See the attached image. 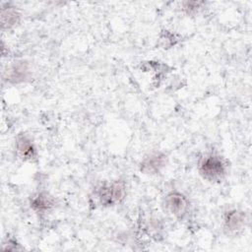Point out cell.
Returning <instances> with one entry per match:
<instances>
[{
	"label": "cell",
	"mask_w": 252,
	"mask_h": 252,
	"mask_svg": "<svg viewBox=\"0 0 252 252\" xmlns=\"http://www.w3.org/2000/svg\"><path fill=\"white\" fill-rule=\"evenodd\" d=\"M54 206V199L48 193L40 192L34 195L31 200V207L36 212L42 213L50 210Z\"/></svg>",
	"instance_id": "52a82bcc"
},
{
	"label": "cell",
	"mask_w": 252,
	"mask_h": 252,
	"mask_svg": "<svg viewBox=\"0 0 252 252\" xmlns=\"http://www.w3.org/2000/svg\"><path fill=\"white\" fill-rule=\"evenodd\" d=\"M166 157L161 153H154L144 158L141 163V170L147 174L158 173L165 165Z\"/></svg>",
	"instance_id": "8992f818"
},
{
	"label": "cell",
	"mask_w": 252,
	"mask_h": 252,
	"mask_svg": "<svg viewBox=\"0 0 252 252\" xmlns=\"http://www.w3.org/2000/svg\"><path fill=\"white\" fill-rule=\"evenodd\" d=\"M126 194V186L123 181L116 180L102 185L97 190V199L104 207L114 206L120 203Z\"/></svg>",
	"instance_id": "7a4b0ae2"
},
{
	"label": "cell",
	"mask_w": 252,
	"mask_h": 252,
	"mask_svg": "<svg viewBox=\"0 0 252 252\" xmlns=\"http://www.w3.org/2000/svg\"><path fill=\"white\" fill-rule=\"evenodd\" d=\"M20 14L15 7H3L1 10V25L4 29H10L19 23Z\"/></svg>",
	"instance_id": "9c48e42d"
},
{
	"label": "cell",
	"mask_w": 252,
	"mask_h": 252,
	"mask_svg": "<svg viewBox=\"0 0 252 252\" xmlns=\"http://www.w3.org/2000/svg\"><path fill=\"white\" fill-rule=\"evenodd\" d=\"M199 172L208 181H220L226 174V163L221 157L209 155L202 159Z\"/></svg>",
	"instance_id": "6da1fadb"
},
{
	"label": "cell",
	"mask_w": 252,
	"mask_h": 252,
	"mask_svg": "<svg viewBox=\"0 0 252 252\" xmlns=\"http://www.w3.org/2000/svg\"><path fill=\"white\" fill-rule=\"evenodd\" d=\"M165 210L176 218H182L189 207L188 199L177 191L169 192L164 198Z\"/></svg>",
	"instance_id": "3957f363"
},
{
	"label": "cell",
	"mask_w": 252,
	"mask_h": 252,
	"mask_svg": "<svg viewBox=\"0 0 252 252\" xmlns=\"http://www.w3.org/2000/svg\"><path fill=\"white\" fill-rule=\"evenodd\" d=\"M16 148L20 157L29 161H32L36 158V148L32 141L25 134H19L16 138Z\"/></svg>",
	"instance_id": "277c9868"
},
{
	"label": "cell",
	"mask_w": 252,
	"mask_h": 252,
	"mask_svg": "<svg viewBox=\"0 0 252 252\" xmlns=\"http://www.w3.org/2000/svg\"><path fill=\"white\" fill-rule=\"evenodd\" d=\"M203 4V2H197V1H187L183 2V9L188 13L191 14L193 12H196L198 8Z\"/></svg>",
	"instance_id": "30bf717a"
},
{
	"label": "cell",
	"mask_w": 252,
	"mask_h": 252,
	"mask_svg": "<svg viewBox=\"0 0 252 252\" xmlns=\"http://www.w3.org/2000/svg\"><path fill=\"white\" fill-rule=\"evenodd\" d=\"M246 217L242 211L232 210L226 213L224 218V228L229 233H237L244 229Z\"/></svg>",
	"instance_id": "5b68a950"
},
{
	"label": "cell",
	"mask_w": 252,
	"mask_h": 252,
	"mask_svg": "<svg viewBox=\"0 0 252 252\" xmlns=\"http://www.w3.org/2000/svg\"><path fill=\"white\" fill-rule=\"evenodd\" d=\"M29 76V68L28 64L24 61H20L15 63L9 73H8V79L9 81L13 83H20L25 81Z\"/></svg>",
	"instance_id": "ba28073f"
}]
</instances>
